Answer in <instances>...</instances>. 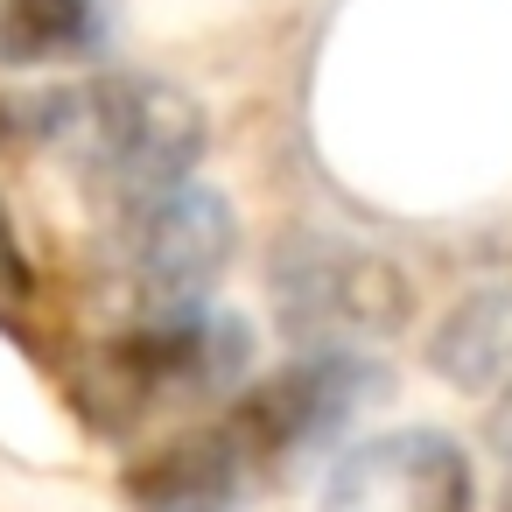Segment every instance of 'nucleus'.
<instances>
[{"label": "nucleus", "mask_w": 512, "mask_h": 512, "mask_svg": "<svg viewBox=\"0 0 512 512\" xmlns=\"http://www.w3.org/2000/svg\"><path fill=\"white\" fill-rule=\"evenodd\" d=\"M498 442H505V505H498V512H512V414H505V428H498Z\"/></svg>", "instance_id": "9b49d317"}, {"label": "nucleus", "mask_w": 512, "mask_h": 512, "mask_svg": "<svg viewBox=\"0 0 512 512\" xmlns=\"http://www.w3.org/2000/svg\"><path fill=\"white\" fill-rule=\"evenodd\" d=\"M8 127L29 148L64 155L92 197H106V211L162 197L176 183H190V169L211 148V120L204 106L169 85V78H99V85H64V92H29L8 106Z\"/></svg>", "instance_id": "f257e3e1"}, {"label": "nucleus", "mask_w": 512, "mask_h": 512, "mask_svg": "<svg viewBox=\"0 0 512 512\" xmlns=\"http://www.w3.org/2000/svg\"><path fill=\"white\" fill-rule=\"evenodd\" d=\"M113 36V0H0V64L50 71L92 64Z\"/></svg>", "instance_id": "6e6552de"}, {"label": "nucleus", "mask_w": 512, "mask_h": 512, "mask_svg": "<svg viewBox=\"0 0 512 512\" xmlns=\"http://www.w3.org/2000/svg\"><path fill=\"white\" fill-rule=\"evenodd\" d=\"M379 386H386V372L365 351H302V358L274 365L267 379H246L225 400L218 428L232 435V449L246 456L253 477H281L288 463L330 449Z\"/></svg>", "instance_id": "20e7f679"}, {"label": "nucleus", "mask_w": 512, "mask_h": 512, "mask_svg": "<svg viewBox=\"0 0 512 512\" xmlns=\"http://www.w3.org/2000/svg\"><path fill=\"white\" fill-rule=\"evenodd\" d=\"M22 295H29V253H22V239H15L8 204H0V302H22Z\"/></svg>", "instance_id": "9d476101"}, {"label": "nucleus", "mask_w": 512, "mask_h": 512, "mask_svg": "<svg viewBox=\"0 0 512 512\" xmlns=\"http://www.w3.org/2000/svg\"><path fill=\"white\" fill-rule=\"evenodd\" d=\"M267 295H274L281 330L302 351H358L372 337H393L414 316L407 274L386 253L330 239V232L281 239V253L267 267Z\"/></svg>", "instance_id": "7ed1b4c3"}, {"label": "nucleus", "mask_w": 512, "mask_h": 512, "mask_svg": "<svg viewBox=\"0 0 512 512\" xmlns=\"http://www.w3.org/2000/svg\"><path fill=\"white\" fill-rule=\"evenodd\" d=\"M232 253H239V218L218 190L176 183L162 197H141V204L113 211V267L134 288L141 316L197 309L225 281Z\"/></svg>", "instance_id": "39448f33"}, {"label": "nucleus", "mask_w": 512, "mask_h": 512, "mask_svg": "<svg viewBox=\"0 0 512 512\" xmlns=\"http://www.w3.org/2000/svg\"><path fill=\"white\" fill-rule=\"evenodd\" d=\"M246 484H253V470H246V456L232 449V435L218 421L155 442L127 470L134 512H239Z\"/></svg>", "instance_id": "0eeeda50"}, {"label": "nucleus", "mask_w": 512, "mask_h": 512, "mask_svg": "<svg viewBox=\"0 0 512 512\" xmlns=\"http://www.w3.org/2000/svg\"><path fill=\"white\" fill-rule=\"evenodd\" d=\"M428 365H435L449 386H463V393L505 386V379H512V281L463 295V302L435 323Z\"/></svg>", "instance_id": "1a4fd4ad"}, {"label": "nucleus", "mask_w": 512, "mask_h": 512, "mask_svg": "<svg viewBox=\"0 0 512 512\" xmlns=\"http://www.w3.org/2000/svg\"><path fill=\"white\" fill-rule=\"evenodd\" d=\"M477 470L442 428H393L351 442L323 477V512H470Z\"/></svg>", "instance_id": "423d86ee"}, {"label": "nucleus", "mask_w": 512, "mask_h": 512, "mask_svg": "<svg viewBox=\"0 0 512 512\" xmlns=\"http://www.w3.org/2000/svg\"><path fill=\"white\" fill-rule=\"evenodd\" d=\"M253 372V330L232 309H162L134 316L92 365V400L106 428H141L190 407H225Z\"/></svg>", "instance_id": "f03ea898"}]
</instances>
